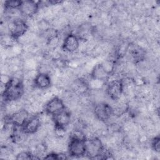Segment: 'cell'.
Here are the masks:
<instances>
[{
    "label": "cell",
    "mask_w": 160,
    "mask_h": 160,
    "mask_svg": "<svg viewBox=\"0 0 160 160\" xmlns=\"http://www.w3.org/2000/svg\"><path fill=\"white\" fill-rule=\"evenodd\" d=\"M23 80L16 77H12L10 82L7 84L4 92L1 94L5 102L19 100L24 92Z\"/></svg>",
    "instance_id": "cell-1"
},
{
    "label": "cell",
    "mask_w": 160,
    "mask_h": 160,
    "mask_svg": "<svg viewBox=\"0 0 160 160\" xmlns=\"http://www.w3.org/2000/svg\"><path fill=\"white\" fill-rule=\"evenodd\" d=\"M21 1H6L4 2V10H11V9H19L21 4Z\"/></svg>",
    "instance_id": "cell-15"
},
{
    "label": "cell",
    "mask_w": 160,
    "mask_h": 160,
    "mask_svg": "<svg viewBox=\"0 0 160 160\" xmlns=\"http://www.w3.org/2000/svg\"><path fill=\"white\" fill-rule=\"evenodd\" d=\"M34 86L39 90H46L50 88L51 86V78L48 73L40 72L36 75L33 80Z\"/></svg>",
    "instance_id": "cell-11"
},
{
    "label": "cell",
    "mask_w": 160,
    "mask_h": 160,
    "mask_svg": "<svg viewBox=\"0 0 160 160\" xmlns=\"http://www.w3.org/2000/svg\"><path fill=\"white\" fill-rule=\"evenodd\" d=\"M106 94L112 100L118 99L123 94L121 79L110 81L106 88Z\"/></svg>",
    "instance_id": "cell-6"
},
{
    "label": "cell",
    "mask_w": 160,
    "mask_h": 160,
    "mask_svg": "<svg viewBox=\"0 0 160 160\" xmlns=\"http://www.w3.org/2000/svg\"><path fill=\"white\" fill-rule=\"evenodd\" d=\"M80 46V39L74 34L69 33L65 36L62 44V49L69 53H74Z\"/></svg>",
    "instance_id": "cell-8"
},
{
    "label": "cell",
    "mask_w": 160,
    "mask_h": 160,
    "mask_svg": "<svg viewBox=\"0 0 160 160\" xmlns=\"http://www.w3.org/2000/svg\"><path fill=\"white\" fill-rule=\"evenodd\" d=\"M29 113L26 109H22L8 117V120H6L12 122L16 126L22 127L29 119Z\"/></svg>",
    "instance_id": "cell-12"
},
{
    "label": "cell",
    "mask_w": 160,
    "mask_h": 160,
    "mask_svg": "<svg viewBox=\"0 0 160 160\" xmlns=\"http://www.w3.org/2000/svg\"><path fill=\"white\" fill-rule=\"evenodd\" d=\"M86 139L71 136L68 144L69 154L72 157H81L86 155Z\"/></svg>",
    "instance_id": "cell-3"
},
{
    "label": "cell",
    "mask_w": 160,
    "mask_h": 160,
    "mask_svg": "<svg viewBox=\"0 0 160 160\" xmlns=\"http://www.w3.org/2000/svg\"><path fill=\"white\" fill-rule=\"evenodd\" d=\"M93 112L98 119L104 122L108 121L113 116L112 106L105 102L96 103L94 106Z\"/></svg>",
    "instance_id": "cell-5"
},
{
    "label": "cell",
    "mask_w": 160,
    "mask_h": 160,
    "mask_svg": "<svg viewBox=\"0 0 160 160\" xmlns=\"http://www.w3.org/2000/svg\"><path fill=\"white\" fill-rule=\"evenodd\" d=\"M151 146L152 149L156 152H159L160 149V138L159 136L153 137L151 141Z\"/></svg>",
    "instance_id": "cell-16"
},
{
    "label": "cell",
    "mask_w": 160,
    "mask_h": 160,
    "mask_svg": "<svg viewBox=\"0 0 160 160\" xmlns=\"http://www.w3.org/2000/svg\"><path fill=\"white\" fill-rule=\"evenodd\" d=\"M16 159H34L32 154L30 151H20L16 157Z\"/></svg>",
    "instance_id": "cell-17"
},
{
    "label": "cell",
    "mask_w": 160,
    "mask_h": 160,
    "mask_svg": "<svg viewBox=\"0 0 160 160\" xmlns=\"http://www.w3.org/2000/svg\"><path fill=\"white\" fill-rule=\"evenodd\" d=\"M85 142L86 156L92 159L101 156L104 150V147L100 139L97 137H92L88 139L86 138Z\"/></svg>",
    "instance_id": "cell-2"
},
{
    "label": "cell",
    "mask_w": 160,
    "mask_h": 160,
    "mask_svg": "<svg viewBox=\"0 0 160 160\" xmlns=\"http://www.w3.org/2000/svg\"><path fill=\"white\" fill-rule=\"evenodd\" d=\"M65 109V104L61 98L54 96L49 99L44 106L45 112L50 116H54Z\"/></svg>",
    "instance_id": "cell-7"
},
{
    "label": "cell",
    "mask_w": 160,
    "mask_h": 160,
    "mask_svg": "<svg viewBox=\"0 0 160 160\" xmlns=\"http://www.w3.org/2000/svg\"><path fill=\"white\" fill-rule=\"evenodd\" d=\"M39 5L37 2L28 0L21 2V4L19 9L22 16L31 18L36 15L39 11Z\"/></svg>",
    "instance_id": "cell-9"
},
{
    "label": "cell",
    "mask_w": 160,
    "mask_h": 160,
    "mask_svg": "<svg viewBox=\"0 0 160 160\" xmlns=\"http://www.w3.org/2000/svg\"><path fill=\"white\" fill-rule=\"evenodd\" d=\"M41 126V122L39 116H34L28 119L25 124L22 126V131L29 134H35Z\"/></svg>",
    "instance_id": "cell-13"
},
{
    "label": "cell",
    "mask_w": 160,
    "mask_h": 160,
    "mask_svg": "<svg viewBox=\"0 0 160 160\" xmlns=\"http://www.w3.org/2000/svg\"><path fill=\"white\" fill-rule=\"evenodd\" d=\"M91 78L104 81L108 79L111 75L104 68L101 63L96 64L92 69L91 72Z\"/></svg>",
    "instance_id": "cell-14"
},
{
    "label": "cell",
    "mask_w": 160,
    "mask_h": 160,
    "mask_svg": "<svg viewBox=\"0 0 160 160\" xmlns=\"http://www.w3.org/2000/svg\"><path fill=\"white\" fill-rule=\"evenodd\" d=\"M9 34L17 41L26 34L29 30V26L26 21L22 19H13L8 25Z\"/></svg>",
    "instance_id": "cell-4"
},
{
    "label": "cell",
    "mask_w": 160,
    "mask_h": 160,
    "mask_svg": "<svg viewBox=\"0 0 160 160\" xmlns=\"http://www.w3.org/2000/svg\"><path fill=\"white\" fill-rule=\"evenodd\" d=\"M52 119L55 128L66 129L71 123V114L69 111L64 109L61 112L52 116Z\"/></svg>",
    "instance_id": "cell-10"
}]
</instances>
